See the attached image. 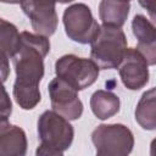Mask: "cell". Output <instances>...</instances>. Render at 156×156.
Returning <instances> with one entry per match:
<instances>
[{
    "instance_id": "obj_8",
    "label": "cell",
    "mask_w": 156,
    "mask_h": 156,
    "mask_svg": "<svg viewBox=\"0 0 156 156\" xmlns=\"http://www.w3.org/2000/svg\"><path fill=\"white\" fill-rule=\"evenodd\" d=\"M123 85L129 90H139L149 83V65L135 48H127L118 66Z\"/></svg>"
},
{
    "instance_id": "obj_5",
    "label": "cell",
    "mask_w": 156,
    "mask_h": 156,
    "mask_svg": "<svg viewBox=\"0 0 156 156\" xmlns=\"http://www.w3.org/2000/svg\"><path fill=\"white\" fill-rule=\"evenodd\" d=\"M66 35L79 44H90L100 30V24L94 18L91 10L83 2L66 7L62 16Z\"/></svg>"
},
{
    "instance_id": "obj_16",
    "label": "cell",
    "mask_w": 156,
    "mask_h": 156,
    "mask_svg": "<svg viewBox=\"0 0 156 156\" xmlns=\"http://www.w3.org/2000/svg\"><path fill=\"white\" fill-rule=\"evenodd\" d=\"M11 113H12V101L4 87V83L0 80V117L9 118Z\"/></svg>"
},
{
    "instance_id": "obj_10",
    "label": "cell",
    "mask_w": 156,
    "mask_h": 156,
    "mask_svg": "<svg viewBox=\"0 0 156 156\" xmlns=\"http://www.w3.org/2000/svg\"><path fill=\"white\" fill-rule=\"evenodd\" d=\"M132 30L138 39L136 50L143 55L149 66L156 63V29L144 15H135L132 21Z\"/></svg>"
},
{
    "instance_id": "obj_2",
    "label": "cell",
    "mask_w": 156,
    "mask_h": 156,
    "mask_svg": "<svg viewBox=\"0 0 156 156\" xmlns=\"http://www.w3.org/2000/svg\"><path fill=\"white\" fill-rule=\"evenodd\" d=\"M127 48V37L122 28L100 26L99 34L90 43V60L99 69L118 68Z\"/></svg>"
},
{
    "instance_id": "obj_15",
    "label": "cell",
    "mask_w": 156,
    "mask_h": 156,
    "mask_svg": "<svg viewBox=\"0 0 156 156\" xmlns=\"http://www.w3.org/2000/svg\"><path fill=\"white\" fill-rule=\"evenodd\" d=\"M18 46L20 32L17 27L11 22L0 18V52L6 55L9 58H12Z\"/></svg>"
},
{
    "instance_id": "obj_19",
    "label": "cell",
    "mask_w": 156,
    "mask_h": 156,
    "mask_svg": "<svg viewBox=\"0 0 156 156\" xmlns=\"http://www.w3.org/2000/svg\"><path fill=\"white\" fill-rule=\"evenodd\" d=\"M11 126V123H10V121H9V118H5V117H0V134L7 128V127H10Z\"/></svg>"
},
{
    "instance_id": "obj_1",
    "label": "cell",
    "mask_w": 156,
    "mask_h": 156,
    "mask_svg": "<svg viewBox=\"0 0 156 156\" xmlns=\"http://www.w3.org/2000/svg\"><path fill=\"white\" fill-rule=\"evenodd\" d=\"M50 51V41L30 32L20 33V46L12 56L16 72L13 98L23 110H33L41 100L39 84L44 77V58Z\"/></svg>"
},
{
    "instance_id": "obj_14",
    "label": "cell",
    "mask_w": 156,
    "mask_h": 156,
    "mask_svg": "<svg viewBox=\"0 0 156 156\" xmlns=\"http://www.w3.org/2000/svg\"><path fill=\"white\" fill-rule=\"evenodd\" d=\"M156 90L151 88L146 90L136 107H135V121L136 123L145 130H154L156 128Z\"/></svg>"
},
{
    "instance_id": "obj_6",
    "label": "cell",
    "mask_w": 156,
    "mask_h": 156,
    "mask_svg": "<svg viewBox=\"0 0 156 156\" xmlns=\"http://www.w3.org/2000/svg\"><path fill=\"white\" fill-rule=\"evenodd\" d=\"M38 135L40 143L54 146L61 151L71 147L74 138V128L62 116L52 110L44 111L38 119Z\"/></svg>"
},
{
    "instance_id": "obj_11",
    "label": "cell",
    "mask_w": 156,
    "mask_h": 156,
    "mask_svg": "<svg viewBox=\"0 0 156 156\" xmlns=\"http://www.w3.org/2000/svg\"><path fill=\"white\" fill-rule=\"evenodd\" d=\"M28 141L26 132L15 124L0 134V156H26Z\"/></svg>"
},
{
    "instance_id": "obj_20",
    "label": "cell",
    "mask_w": 156,
    "mask_h": 156,
    "mask_svg": "<svg viewBox=\"0 0 156 156\" xmlns=\"http://www.w3.org/2000/svg\"><path fill=\"white\" fill-rule=\"evenodd\" d=\"M95 156H112V155H107V154H102V152H96Z\"/></svg>"
},
{
    "instance_id": "obj_9",
    "label": "cell",
    "mask_w": 156,
    "mask_h": 156,
    "mask_svg": "<svg viewBox=\"0 0 156 156\" xmlns=\"http://www.w3.org/2000/svg\"><path fill=\"white\" fill-rule=\"evenodd\" d=\"M22 11L30 20L32 28L35 34L43 35L45 38L55 34L58 24V17L56 13L55 2L44 1H22L20 4Z\"/></svg>"
},
{
    "instance_id": "obj_7",
    "label": "cell",
    "mask_w": 156,
    "mask_h": 156,
    "mask_svg": "<svg viewBox=\"0 0 156 156\" xmlns=\"http://www.w3.org/2000/svg\"><path fill=\"white\" fill-rule=\"evenodd\" d=\"M52 111L66 118L76 121L83 115V102L78 96V91L60 78H54L48 85Z\"/></svg>"
},
{
    "instance_id": "obj_17",
    "label": "cell",
    "mask_w": 156,
    "mask_h": 156,
    "mask_svg": "<svg viewBox=\"0 0 156 156\" xmlns=\"http://www.w3.org/2000/svg\"><path fill=\"white\" fill-rule=\"evenodd\" d=\"M35 156H63V151H61L54 146L40 143L35 150Z\"/></svg>"
},
{
    "instance_id": "obj_18",
    "label": "cell",
    "mask_w": 156,
    "mask_h": 156,
    "mask_svg": "<svg viewBox=\"0 0 156 156\" xmlns=\"http://www.w3.org/2000/svg\"><path fill=\"white\" fill-rule=\"evenodd\" d=\"M10 76V62L9 57L0 52V80L5 83Z\"/></svg>"
},
{
    "instance_id": "obj_13",
    "label": "cell",
    "mask_w": 156,
    "mask_h": 156,
    "mask_svg": "<svg viewBox=\"0 0 156 156\" xmlns=\"http://www.w3.org/2000/svg\"><path fill=\"white\" fill-rule=\"evenodd\" d=\"M119 98L112 91L99 89L90 98V108L94 116L101 121L108 119L119 112Z\"/></svg>"
},
{
    "instance_id": "obj_4",
    "label": "cell",
    "mask_w": 156,
    "mask_h": 156,
    "mask_svg": "<svg viewBox=\"0 0 156 156\" xmlns=\"http://www.w3.org/2000/svg\"><path fill=\"white\" fill-rule=\"evenodd\" d=\"M96 152L112 156H129L134 147L133 132L124 124H100L91 133Z\"/></svg>"
},
{
    "instance_id": "obj_12",
    "label": "cell",
    "mask_w": 156,
    "mask_h": 156,
    "mask_svg": "<svg viewBox=\"0 0 156 156\" xmlns=\"http://www.w3.org/2000/svg\"><path fill=\"white\" fill-rule=\"evenodd\" d=\"M129 10V1L102 0L99 4V17L102 22V26L122 28L128 18Z\"/></svg>"
},
{
    "instance_id": "obj_3",
    "label": "cell",
    "mask_w": 156,
    "mask_h": 156,
    "mask_svg": "<svg viewBox=\"0 0 156 156\" xmlns=\"http://www.w3.org/2000/svg\"><path fill=\"white\" fill-rule=\"evenodd\" d=\"M55 73L57 78L65 80L79 91L87 89L96 82L100 69L93 60L68 54L56 60Z\"/></svg>"
}]
</instances>
